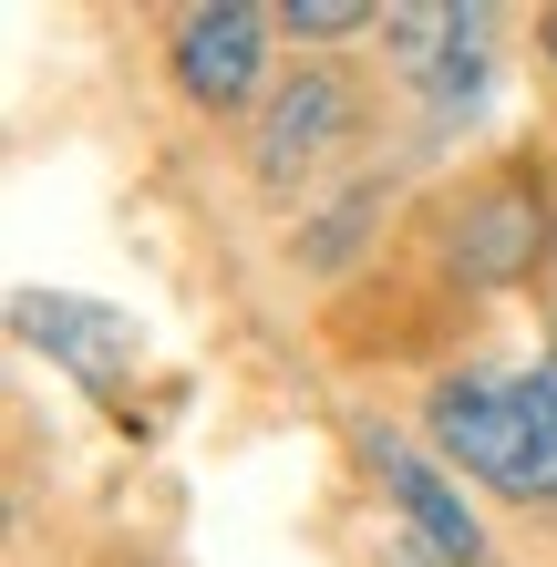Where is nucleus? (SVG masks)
Segmentation results:
<instances>
[{
	"mask_svg": "<svg viewBox=\"0 0 557 567\" xmlns=\"http://www.w3.org/2000/svg\"><path fill=\"white\" fill-rule=\"evenodd\" d=\"M21 341L52 351L62 372H73L83 392H114L124 372H135V330H124L104 299H62V289H31L21 299Z\"/></svg>",
	"mask_w": 557,
	"mask_h": 567,
	"instance_id": "6",
	"label": "nucleus"
},
{
	"mask_svg": "<svg viewBox=\"0 0 557 567\" xmlns=\"http://www.w3.org/2000/svg\"><path fill=\"white\" fill-rule=\"evenodd\" d=\"M269 31H279V11H258V0H196V11H176V31H166L176 93L196 114L269 104Z\"/></svg>",
	"mask_w": 557,
	"mask_h": 567,
	"instance_id": "2",
	"label": "nucleus"
},
{
	"mask_svg": "<svg viewBox=\"0 0 557 567\" xmlns=\"http://www.w3.org/2000/svg\"><path fill=\"white\" fill-rule=\"evenodd\" d=\"M537 42H547V62H557V11H547V31H537Z\"/></svg>",
	"mask_w": 557,
	"mask_h": 567,
	"instance_id": "9",
	"label": "nucleus"
},
{
	"mask_svg": "<svg viewBox=\"0 0 557 567\" xmlns=\"http://www.w3.org/2000/svg\"><path fill=\"white\" fill-rule=\"evenodd\" d=\"M279 31L289 42H351V31H382V11H362V0H289Z\"/></svg>",
	"mask_w": 557,
	"mask_h": 567,
	"instance_id": "8",
	"label": "nucleus"
},
{
	"mask_svg": "<svg viewBox=\"0 0 557 567\" xmlns=\"http://www.w3.org/2000/svg\"><path fill=\"white\" fill-rule=\"evenodd\" d=\"M423 433L454 475H475L506 506H557V351L527 361L516 382L496 372H454L423 403Z\"/></svg>",
	"mask_w": 557,
	"mask_h": 567,
	"instance_id": "1",
	"label": "nucleus"
},
{
	"mask_svg": "<svg viewBox=\"0 0 557 567\" xmlns=\"http://www.w3.org/2000/svg\"><path fill=\"white\" fill-rule=\"evenodd\" d=\"M382 485L403 506V557H434V567H485V526L465 506L444 454H413V444H382Z\"/></svg>",
	"mask_w": 557,
	"mask_h": 567,
	"instance_id": "5",
	"label": "nucleus"
},
{
	"mask_svg": "<svg viewBox=\"0 0 557 567\" xmlns=\"http://www.w3.org/2000/svg\"><path fill=\"white\" fill-rule=\"evenodd\" d=\"M341 135H351V83L331 73V62H300V73H279V83H269V104H258L248 176L269 186V196H289V186H300Z\"/></svg>",
	"mask_w": 557,
	"mask_h": 567,
	"instance_id": "4",
	"label": "nucleus"
},
{
	"mask_svg": "<svg viewBox=\"0 0 557 567\" xmlns=\"http://www.w3.org/2000/svg\"><path fill=\"white\" fill-rule=\"evenodd\" d=\"M444 258H454L465 289H516L547 258V196H537V176H485L475 196H454Z\"/></svg>",
	"mask_w": 557,
	"mask_h": 567,
	"instance_id": "3",
	"label": "nucleus"
},
{
	"mask_svg": "<svg viewBox=\"0 0 557 567\" xmlns=\"http://www.w3.org/2000/svg\"><path fill=\"white\" fill-rule=\"evenodd\" d=\"M392 207V186L382 176H362L351 196H331V207L310 217V238H300V269H341V258H362V238H372V217Z\"/></svg>",
	"mask_w": 557,
	"mask_h": 567,
	"instance_id": "7",
	"label": "nucleus"
}]
</instances>
